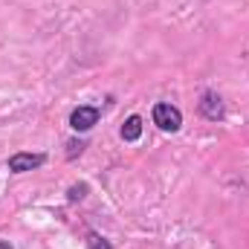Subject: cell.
<instances>
[{"mask_svg": "<svg viewBox=\"0 0 249 249\" xmlns=\"http://www.w3.org/2000/svg\"><path fill=\"white\" fill-rule=\"evenodd\" d=\"M84 191H87V186H72V188H70V200H81V197H84Z\"/></svg>", "mask_w": 249, "mask_h": 249, "instance_id": "cell-7", "label": "cell"}, {"mask_svg": "<svg viewBox=\"0 0 249 249\" xmlns=\"http://www.w3.org/2000/svg\"><path fill=\"white\" fill-rule=\"evenodd\" d=\"M81 148H84V142H70V151H67V157L72 160L75 154H81Z\"/></svg>", "mask_w": 249, "mask_h": 249, "instance_id": "cell-8", "label": "cell"}, {"mask_svg": "<svg viewBox=\"0 0 249 249\" xmlns=\"http://www.w3.org/2000/svg\"><path fill=\"white\" fill-rule=\"evenodd\" d=\"M154 124H160L162 130H180V124H183V113L174 107V105H168V102H160V105H154Z\"/></svg>", "mask_w": 249, "mask_h": 249, "instance_id": "cell-1", "label": "cell"}, {"mask_svg": "<svg viewBox=\"0 0 249 249\" xmlns=\"http://www.w3.org/2000/svg\"><path fill=\"white\" fill-rule=\"evenodd\" d=\"M99 122V107H75L72 113H70V127L72 130H90L93 124Z\"/></svg>", "mask_w": 249, "mask_h": 249, "instance_id": "cell-3", "label": "cell"}, {"mask_svg": "<svg viewBox=\"0 0 249 249\" xmlns=\"http://www.w3.org/2000/svg\"><path fill=\"white\" fill-rule=\"evenodd\" d=\"M87 249H110V244H107L102 235H90V238H87Z\"/></svg>", "mask_w": 249, "mask_h": 249, "instance_id": "cell-6", "label": "cell"}, {"mask_svg": "<svg viewBox=\"0 0 249 249\" xmlns=\"http://www.w3.org/2000/svg\"><path fill=\"white\" fill-rule=\"evenodd\" d=\"M0 249H12V247H9V244H0Z\"/></svg>", "mask_w": 249, "mask_h": 249, "instance_id": "cell-9", "label": "cell"}, {"mask_svg": "<svg viewBox=\"0 0 249 249\" xmlns=\"http://www.w3.org/2000/svg\"><path fill=\"white\" fill-rule=\"evenodd\" d=\"M44 162H47V157H44V154H15V157H9V171L23 174V171L41 168Z\"/></svg>", "mask_w": 249, "mask_h": 249, "instance_id": "cell-2", "label": "cell"}, {"mask_svg": "<svg viewBox=\"0 0 249 249\" xmlns=\"http://www.w3.org/2000/svg\"><path fill=\"white\" fill-rule=\"evenodd\" d=\"M200 110H203L206 119H220V116H223V105H220V99H217L214 93H206V96H203Z\"/></svg>", "mask_w": 249, "mask_h": 249, "instance_id": "cell-4", "label": "cell"}, {"mask_svg": "<svg viewBox=\"0 0 249 249\" xmlns=\"http://www.w3.org/2000/svg\"><path fill=\"white\" fill-rule=\"evenodd\" d=\"M139 136H142V119L139 116H130L122 127V139L124 142H136Z\"/></svg>", "mask_w": 249, "mask_h": 249, "instance_id": "cell-5", "label": "cell"}]
</instances>
